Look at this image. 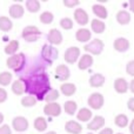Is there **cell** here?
Instances as JSON below:
<instances>
[{"instance_id": "obj_1", "label": "cell", "mask_w": 134, "mask_h": 134, "mask_svg": "<svg viewBox=\"0 0 134 134\" xmlns=\"http://www.w3.org/2000/svg\"><path fill=\"white\" fill-rule=\"evenodd\" d=\"M24 81L26 86V93H30V95L35 97L39 101L44 100L46 94L52 90L48 75L44 72L33 74Z\"/></svg>"}, {"instance_id": "obj_2", "label": "cell", "mask_w": 134, "mask_h": 134, "mask_svg": "<svg viewBox=\"0 0 134 134\" xmlns=\"http://www.w3.org/2000/svg\"><path fill=\"white\" fill-rule=\"evenodd\" d=\"M26 64V55L24 53H16L14 55H11L7 58L6 60V66L9 69H13L14 72H20L25 67Z\"/></svg>"}, {"instance_id": "obj_3", "label": "cell", "mask_w": 134, "mask_h": 134, "mask_svg": "<svg viewBox=\"0 0 134 134\" xmlns=\"http://www.w3.org/2000/svg\"><path fill=\"white\" fill-rule=\"evenodd\" d=\"M41 57H42V59H44V61H46L48 65H52V64L58 59L59 51L55 48V46L44 45L41 48Z\"/></svg>"}, {"instance_id": "obj_4", "label": "cell", "mask_w": 134, "mask_h": 134, "mask_svg": "<svg viewBox=\"0 0 134 134\" xmlns=\"http://www.w3.org/2000/svg\"><path fill=\"white\" fill-rule=\"evenodd\" d=\"M40 35H41V31H40L37 26H33V25L26 26V27L23 30V32H21L23 39L27 42L37 41V40L40 38Z\"/></svg>"}, {"instance_id": "obj_5", "label": "cell", "mask_w": 134, "mask_h": 134, "mask_svg": "<svg viewBox=\"0 0 134 134\" xmlns=\"http://www.w3.org/2000/svg\"><path fill=\"white\" fill-rule=\"evenodd\" d=\"M105 44L101 39H93L91 40L88 44H86L83 46V49L87 52V54H91V55H100L104 51Z\"/></svg>"}, {"instance_id": "obj_6", "label": "cell", "mask_w": 134, "mask_h": 134, "mask_svg": "<svg viewBox=\"0 0 134 134\" xmlns=\"http://www.w3.org/2000/svg\"><path fill=\"white\" fill-rule=\"evenodd\" d=\"M80 48L76 46H71L68 47V48L65 51V53H64V60H65V63L69 64V65H72V64L74 63H78L79 59H80Z\"/></svg>"}, {"instance_id": "obj_7", "label": "cell", "mask_w": 134, "mask_h": 134, "mask_svg": "<svg viewBox=\"0 0 134 134\" xmlns=\"http://www.w3.org/2000/svg\"><path fill=\"white\" fill-rule=\"evenodd\" d=\"M87 104L92 109H97L98 111V109L102 108V106H104L105 98L101 93H98V92L92 93L87 99Z\"/></svg>"}, {"instance_id": "obj_8", "label": "cell", "mask_w": 134, "mask_h": 134, "mask_svg": "<svg viewBox=\"0 0 134 134\" xmlns=\"http://www.w3.org/2000/svg\"><path fill=\"white\" fill-rule=\"evenodd\" d=\"M28 120L25 118V116H15L12 121V127L15 132L18 133H24L28 130Z\"/></svg>"}, {"instance_id": "obj_9", "label": "cell", "mask_w": 134, "mask_h": 134, "mask_svg": "<svg viewBox=\"0 0 134 134\" xmlns=\"http://www.w3.org/2000/svg\"><path fill=\"white\" fill-rule=\"evenodd\" d=\"M57 80L59 81H67L71 76V71H69L68 66L65 64H61L55 67V73H54Z\"/></svg>"}, {"instance_id": "obj_10", "label": "cell", "mask_w": 134, "mask_h": 134, "mask_svg": "<svg viewBox=\"0 0 134 134\" xmlns=\"http://www.w3.org/2000/svg\"><path fill=\"white\" fill-rule=\"evenodd\" d=\"M63 112V107L58 102H51V104H46L44 107V113L48 116H59Z\"/></svg>"}, {"instance_id": "obj_11", "label": "cell", "mask_w": 134, "mask_h": 134, "mask_svg": "<svg viewBox=\"0 0 134 134\" xmlns=\"http://www.w3.org/2000/svg\"><path fill=\"white\" fill-rule=\"evenodd\" d=\"M47 40L52 46H57V45L63 44L64 38L60 31L57 30V28H52V30H49L48 34H47Z\"/></svg>"}, {"instance_id": "obj_12", "label": "cell", "mask_w": 134, "mask_h": 134, "mask_svg": "<svg viewBox=\"0 0 134 134\" xmlns=\"http://www.w3.org/2000/svg\"><path fill=\"white\" fill-rule=\"evenodd\" d=\"M130 47H131L130 40L126 39V38H124V37L116 38L113 42V48L115 49L116 52H119V53H124V52L128 51Z\"/></svg>"}, {"instance_id": "obj_13", "label": "cell", "mask_w": 134, "mask_h": 134, "mask_svg": "<svg viewBox=\"0 0 134 134\" xmlns=\"http://www.w3.org/2000/svg\"><path fill=\"white\" fill-rule=\"evenodd\" d=\"M105 118L102 115H95L93 116V119L87 124V130L92 131V132H95V131L101 130L105 126Z\"/></svg>"}, {"instance_id": "obj_14", "label": "cell", "mask_w": 134, "mask_h": 134, "mask_svg": "<svg viewBox=\"0 0 134 134\" xmlns=\"http://www.w3.org/2000/svg\"><path fill=\"white\" fill-rule=\"evenodd\" d=\"M74 20L76 21V24H79L80 26H85L88 24L90 21V16H88V13L85 11L83 8H76L74 11Z\"/></svg>"}, {"instance_id": "obj_15", "label": "cell", "mask_w": 134, "mask_h": 134, "mask_svg": "<svg viewBox=\"0 0 134 134\" xmlns=\"http://www.w3.org/2000/svg\"><path fill=\"white\" fill-rule=\"evenodd\" d=\"M113 87L116 93H119V94H125V93L130 90V83H128V81L126 80L125 78H118L114 80Z\"/></svg>"}, {"instance_id": "obj_16", "label": "cell", "mask_w": 134, "mask_h": 134, "mask_svg": "<svg viewBox=\"0 0 134 134\" xmlns=\"http://www.w3.org/2000/svg\"><path fill=\"white\" fill-rule=\"evenodd\" d=\"M8 14L13 19H20L25 14V7L20 4H13L12 6H9Z\"/></svg>"}, {"instance_id": "obj_17", "label": "cell", "mask_w": 134, "mask_h": 134, "mask_svg": "<svg viewBox=\"0 0 134 134\" xmlns=\"http://www.w3.org/2000/svg\"><path fill=\"white\" fill-rule=\"evenodd\" d=\"M75 39L78 40L79 42H83V44L88 42L92 39V32H91L88 28L81 27L75 32Z\"/></svg>"}, {"instance_id": "obj_18", "label": "cell", "mask_w": 134, "mask_h": 134, "mask_svg": "<svg viewBox=\"0 0 134 134\" xmlns=\"http://www.w3.org/2000/svg\"><path fill=\"white\" fill-rule=\"evenodd\" d=\"M65 130L69 134H80L82 132V126L81 124H79V121L69 120L65 124Z\"/></svg>"}, {"instance_id": "obj_19", "label": "cell", "mask_w": 134, "mask_h": 134, "mask_svg": "<svg viewBox=\"0 0 134 134\" xmlns=\"http://www.w3.org/2000/svg\"><path fill=\"white\" fill-rule=\"evenodd\" d=\"M93 63H94V60H93V57L91 54H83V55L80 57V59L78 61V68L81 69V71H85V69H88L90 67H92Z\"/></svg>"}, {"instance_id": "obj_20", "label": "cell", "mask_w": 134, "mask_h": 134, "mask_svg": "<svg viewBox=\"0 0 134 134\" xmlns=\"http://www.w3.org/2000/svg\"><path fill=\"white\" fill-rule=\"evenodd\" d=\"M92 116H93V113H92V109L87 108V107H82L76 113V119L81 122H90L92 120Z\"/></svg>"}, {"instance_id": "obj_21", "label": "cell", "mask_w": 134, "mask_h": 134, "mask_svg": "<svg viewBox=\"0 0 134 134\" xmlns=\"http://www.w3.org/2000/svg\"><path fill=\"white\" fill-rule=\"evenodd\" d=\"M92 12L94 13V15H97V19H100V20H104V19H107L108 16V11L107 8L101 4H95L92 6Z\"/></svg>"}, {"instance_id": "obj_22", "label": "cell", "mask_w": 134, "mask_h": 134, "mask_svg": "<svg viewBox=\"0 0 134 134\" xmlns=\"http://www.w3.org/2000/svg\"><path fill=\"white\" fill-rule=\"evenodd\" d=\"M105 81H106V78L105 75H102L101 73H95L93 75H91L90 78V86L93 88H99L102 87L105 85Z\"/></svg>"}, {"instance_id": "obj_23", "label": "cell", "mask_w": 134, "mask_h": 134, "mask_svg": "<svg viewBox=\"0 0 134 134\" xmlns=\"http://www.w3.org/2000/svg\"><path fill=\"white\" fill-rule=\"evenodd\" d=\"M12 92L15 95H23L24 93H26V86H25V81L23 79H18V80L13 81L11 86Z\"/></svg>"}, {"instance_id": "obj_24", "label": "cell", "mask_w": 134, "mask_h": 134, "mask_svg": "<svg viewBox=\"0 0 134 134\" xmlns=\"http://www.w3.org/2000/svg\"><path fill=\"white\" fill-rule=\"evenodd\" d=\"M115 19L119 25H122V26L128 25V24L131 23V14H130V12H127L126 9H120L119 12H116Z\"/></svg>"}, {"instance_id": "obj_25", "label": "cell", "mask_w": 134, "mask_h": 134, "mask_svg": "<svg viewBox=\"0 0 134 134\" xmlns=\"http://www.w3.org/2000/svg\"><path fill=\"white\" fill-rule=\"evenodd\" d=\"M60 92L63 93L65 97H72L75 94L76 92V86L72 82H64L60 86Z\"/></svg>"}, {"instance_id": "obj_26", "label": "cell", "mask_w": 134, "mask_h": 134, "mask_svg": "<svg viewBox=\"0 0 134 134\" xmlns=\"http://www.w3.org/2000/svg\"><path fill=\"white\" fill-rule=\"evenodd\" d=\"M19 47H20V44H19L18 40H11V41L7 42V45L5 46L4 48V52L7 54V55H14V54H16V52H18Z\"/></svg>"}, {"instance_id": "obj_27", "label": "cell", "mask_w": 134, "mask_h": 134, "mask_svg": "<svg viewBox=\"0 0 134 134\" xmlns=\"http://www.w3.org/2000/svg\"><path fill=\"white\" fill-rule=\"evenodd\" d=\"M91 30L94 33H97V34H101V33H104L105 30H106V25H105V23L102 20H100V19H93V20L91 21Z\"/></svg>"}, {"instance_id": "obj_28", "label": "cell", "mask_w": 134, "mask_h": 134, "mask_svg": "<svg viewBox=\"0 0 134 134\" xmlns=\"http://www.w3.org/2000/svg\"><path fill=\"white\" fill-rule=\"evenodd\" d=\"M13 28V23L8 16H0V31L2 32H9Z\"/></svg>"}, {"instance_id": "obj_29", "label": "cell", "mask_w": 134, "mask_h": 134, "mask_svg": "<svg viewBox=\"0 0 134 134\" xmlns=\"http://www.w3.org/2000/svg\"><path fill=\"white\" fill-rule=\"evenodd\" d=\"M64 111L68 115H74L76 113V111H78V105L73 100H68V101H66L64 104Z\"/></svg>"}, {"instance_id": "obj_30", "label": "cell", "mask_w": 134, "mask_h": 134, "mask_svg": "<svg viewBox=\"0 0 134 134\" xmlns=\"http://www.w3.org/2000/svg\"><path fill=\"white\" fill-rule=\"evenodd\" d=\"M128 122H130V119L126 114H118V115L114 118V124H115L118 127L120 128H125L128 126Z\"/></svg>"}, {"instance_id": "obj_31", "label": "cell", "mask_w": 134, "mask_h": 134, "mask_svg": "<svg viewBox=\"0 0 134 134\" xmlns=\"http://www.w3.org/2000/svg\"><path fill=\"white\" fill-rule=\"evenodd\" d=\"M33 126H34V128L38 132H45L47 128V121H46V119L42 118V116H38V118L34 119Z\"/></svg>"}, {"instance_id": "obj_32", "label": "cell", "mask_w": 134, "mask_h": 134, "mask_svg": "<svg viewBox=\"0 0 134 134\" xmlns=\"http://www.w3.org/2000/svg\"><path fill=\"white\" fill-rule=\"evenodd\" d=\"M25 6L30 13H37L41 8V4L38 0H28V1H26Z\"/></svg>"}, {"instance_id": "obj_33", "label": "cell", "mask_w": 134, "mask_h": 134, "mask_svg": "<svg viewBox=\"0 0 134 134\" xmlns=\"http://www.w3.org/2000/svg\"><path fill=\"white\" fill-rule=\"evenodd\" d=\"M12 79H13V74L11 72H1L0 73V85L2 87H6L12 82Z\"/></svg>"}, {"instance_id": "obj_34", "label": "cell", "mask_w": 134, "mask_h": 134, "mask_svg": "<svg viewBox=\"0 0 134 134\" xmlns=\"http://www.w3.org/2000/svg\"><path fill=\"white\" fill-rule=\"evenodd\" d=\"M39 19H40V23L45 24V25H49V24L53 23L54 15H53V13H52V12L45 11V12H42V13L40 14Z\"/></svg>"}, {"instance_id": "obj_35", "label": "cell", "mask_w": 134, "mask_h": 134, "mask_svg": "<svg viewBox=\"0 0 134 134\" xmlns=\"http://www.w3.org/2000/svg\"><path fill=\"white\" fill-rule=\"evenodd\" d=\"M59 97H60V93H59V91L52 88V90L46 94V97H45L44 100L47 102V104H51V102H55V100H58Z\"/></svg>"}, {"instance_id": "obj_36", "label": "cell", "mask_w": 134, "mask_h": 134, "mask_svg": "<svg viewBox=\"0 0 134 134\" xmlns=\"http://www.w3.org/2000/svg\"><path fill=\"white\" fill-rule=\"evenodd\" d=\"M37 98L33 97V95H26V97H24L23 99H21V105H23L24 107H33L35 104H37Z\"/></svg>"}, {"instance_id": "obj_37", "label": "cell", "mask_w": 134, "mask_h": 134, "mask_svg": "<svg viewBox=\"0 0 134 134\" xmlns=\"http://www.w3.org/2000/svg\"><path fill=\"white\" fill-rule=\"evenodd\" d=\"M73 26H74V24H73V20H72L71 18H63L60 20V27L63 28V30L69 31L73 28Z\"/></svg>"}, {"instance_id": "obj_38", "label": "cell", "mask_w": 134, "mask_h": 134, "mask_svg": "<svg viewBox=\"0 0 134 134\" xmlns=\"http://www.w3.org/2000/svg\"><path fill=\"white\" fill-rule=\"evenodd\" d=\"M63 4L67 8H73V7H75V6H79L80 1H79V0H64Z\"/></svg>"}, {"instance_id": "obj_39", "label": "cell", "mask_w": 134, "mask_h": 134, "mask_svg": "<svg viewBox=\"0 0 134 134\" xmlns=\"http://www.w3.org/2000/svg\"><path fill=\"white\" fill-rule=\"evenodd\" d=\"M126 72H127L128 75L134 76V60H131L127 63V65H126Z\"/></svg>"}, {"instance_id": "obj_40", "label": "cell", "mask_w": 134, "mask_h": 134, "mask_svg": "<svg viewBox=\"0 0 134 134\" xmlns=\"http://www.w3.org/2000/svg\"><path fill=\"white\" fill-rule=\"evenodd\" d=\"M0 134H12V128L8 125L0 126Z\"/></svg>"}, {"instance_id": "obj_41", "label": "cell", "mask_w": 134, "mask_h": 134, "mask_svg": "<svg viewBox=\"0 0 134 134\" xmlns=\"http://www.w3.org/2000/svg\"><path fill=\"white\" fill-rule=\"evenodd\" d=\"M7 100V92L4 87H0V104L5 102Z\"/></svg>"}, {"instance_id": "obj_42", "label": "cell", "mask_w": 134, "mask_h": 134, "mask_svg": "<svg viewBox=\"0 0 134 134\" xmlns=\"http://www.w3.org/2000/svg\"><path fill=\"white\" fill-rule=\"evenodd\" d=\"M127 107H128V109H130L131 112H133V113H134V97H132V98H130V99H128Z\"/></svg>"}, {"instance_id": "obj_43", "label": "cell", "mask_w": 134, "mask_h": 134, "mask_svg": "<svg viewBox=\"0 0 134 134\" xmlns=\"http://www.w3.org/2000/svg\"><path fill=\"white\" fill-rule=\"evenodd\" d=\"M99 134H114V132L111 127H106V128H102L99 132Z\"/></svg>"}, {"instance_id": "obj_44", "label": "cell", "mask_w": 134, "mask_h": 134, "mask_svg": "<svg viewBox=\"0 0 134 134\" xmlns=\"http://www.w3.org/2000/svg\"><path fill=\"white\" fill-rule=\"evenodd\" d=\"M128 8H130L131 12L134 13V0H130V1H128Z\"/></svg>"}, {"instance_id": "obj_45", "label": "cell", "mask_w": 134, "mask_h": 134, "mask_svg": "<svg viewBox=\"0 0 134 134\" xmlns=\"http://www.w3.org/2000/svg\"><path fill=\"white\" fill-rule=\"evenodd\" d=\"M130 132H131V134H134V119L130 124Z\"/></svg>"}, {"instance_id": "obj_46", "label": "cell", "mask_w": 134, "mask_h": 134, "mask_svg": "<svg viewBox=\"0 0 134 134\" xmlns=\"http://www.w3.org/2000/svg\"><path fill=\"white\" fill-rule=\"evenodd\" d=\"M130 91L134 94V79L131 80V82H130Z\"/></svg>"}, {"instance_id": "obj_47", "label": "cell", "mask_w": 134, "mask_h": 134, "mask_svg": "<svg viewBox=\"0 0 134 134\" xmlns=\"http://www.w3.org/2000/svg\"><path fill=\"white\" fill-rule=\"evenodd\" d=\"M4 122V114L0 112V126H1V124Z\"/></svg>"}, {"instance_id": "obj_48", "label": "cell", "mask_w": 134, "mask_h": 134, "mask_svg": "<svg viewBox=\"0 0 134 134\" xmlns=\"http://www.w3.org/2000/svg\"><path fill=\"white\" fill-rule=\"evenodd\" d=\"M45 134H57V133L54 132V131H49V132H46Z\"/></svg>"}, {"instance_id": "obj_49", "label": "cell", "mask_w": 134, "mask_h": 134, "mask_svg": "<svg viewBox=\"0 0 134 134\" xmlns=\"http://www.w3.org/2000/svg\"><path fill=\"white\" fill-rule=\"evenodd\" d=\"M122 7H125V8H126V7H128V2H124Z\"/></svg>"}, {"instance_id": "obj_50", "label": "cell", "mask_w": 134, "mask_h": 134, "mask_svg": "<svg viewBox=\"0 0 134 134\" xmlns=\"http://www.w3.org/2000/svg\"><path fill=\"white\" fill-rule=\"evenodd\" d=\"M87 134H94V133H92V132H90V133H87Z\"/></svg>"}, {"instance_id": "obj_51", "label": "cell", "mask_w": 134, "mask_h": 134, "mask_svg": "<svg viewBox=\"0 0 134 134\" xmlns=\"http://www.w3.org/2000/svg\"><path fill=\"white\" fill-rule=\"evenodd\" d=\"M116 134H124V133H116Z\"/></svg>"}]
</instances>
